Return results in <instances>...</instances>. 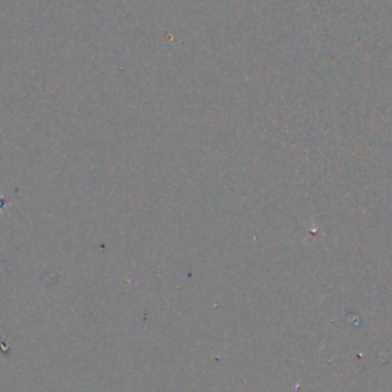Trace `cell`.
Wrapping results in <instances>:
<instances>
[{"mask_svg":"<svg viewBox=\"0 0 392 392\" xmlns=\"http://www.w3.org/2000/svg\"><path fill=\"white\" fill-rule=\"evenodd\" d=\"M8 203H6V201L4 199V198H0V212H2V210H4V207L6 206Z\"/></svg>","mask_w":392,"mask_h":392,"instance_id":"obj_1","label":"cell"}]
</instances>
